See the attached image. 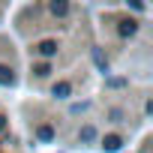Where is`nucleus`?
I'll return each mask as SVG.
<instances>
[{
    "mask_svg": "<svg viewBox=\"0 0 153 153\" xmlns=\"http://www.w3.org/2000/svg\"><path fill=\"white\" fill-rule=\"evenodd\" d=\"M78 138H81V141H96V129H93V126H81Z\"/></svg>",
    "mask_w": 153,
    "mask_h": 153,
    "instance_id": "0eeeda50",
    "label": "nucleus"
},
{
    "mask_svg": "<svg viewBox=\"0 0 153 153\" xmlns=\"http://www.w3.org/2000/svg\"><path fill=\"white\" fill-rule=\"evenodd\" d=\"M93 60H96V63H99V69H102V72H105V69H108V60H105V57H102V51H99V48H96V51H93Z\"/></svg>",
    "mask_w": 153,
    "mask_h": 153,
    "instance_id": "6e6552de",
    "label": "nucleus"
},
{
    "mask_svg": "<svg viewBox=\"0 0 153 153\" xmlns=\"http://www.w3.org/2000/svg\"><path fill=\"white\" fill-rule=\"evenodd\" d=\"M36 54H39V57H54V54H57V42H54V39H42V42L36 45Z\"/></svg>",
    "mask_w": 153,
    "mask_h": 153,
    "instance_id": "f257e3e1",
    "label": "nucleus"
},
{
    "mask_svg": "<svg viewBox=\"0 0 153 153\" xmlns=\"http://www.w3.org/2000/svg\"><path fill=\"white\" fill-rule=\"evenodd\" d=\"M126 3H129V6H132V9H138V12H141V9H144V0H126Z\"/></svg>",
    "mask_w": 153,
    "mask_h": 153,
    "instance_id": "9b49d317",
    "label": "nucleus"
},
{
    "mask_svg": "<svg viewBox=\"0 0 153 153\" xmlns=\"http://www.w3.org/2000/svg\"><path fill=\"white\" fill-rule=\"evenodd\" d=\"M120 144H123V141H120L117 135H105V138H102V147H105L108 153H114V150H120Z\"/></svg>",
    "mask_w": 153,
    "mask_h": 153,
    "instance_id": "39448f33",
    "label": "nucleus"
},
{
    "mask_svg": "<svg viewBox=\"0 0 153 153\" xmlns=\"http://www.w3.org/2000/svg\"><path fill=\"white\" fill-rule=\"evenodd\" d=\"M48 9H51L57 18H63V15L69 12V0H48Z\"/></svg>",
    "mask_w": 153,
    "mask_h": 153,
    "instance_id": "f03ea898",
    "label": "nucleus"
},
{
    "mask_svg": "<svg viewBox=\"0 0 153 153\" xmlns=\"http://www.w3.org/2000/svg\"><path fill=\"white\" fill-rule=\"evenodd\" d=\"M39 138H42V141H51V138H54V129H51V126H39Z\"/></svg>",
    "mask_w": 153,
    "mask_h": 153,
    "instance_id": "1a4fd4ad",
    "label": "nucleus"
},
{
    "mask_svg": "<svg viewBox=\"0 0 153 153\" xmlns=\"http://www.w3.org/2000/svg\"><path fill=\"white\" fill-rule=\"evenodd\" d=\"M3 129H6V117H3V114H0V132H3Z\"/></svg>",
    "mask_w": 153,
    "mask_h": 153,
    "instance_id": "f8f14e48",
    "label": "nucleus"
},
{
    "mask_svg": "<svg viewBox=\"0 0 153 153\" xmlns=\"http://www.w3.org/2000/svg\"><path fill=\"white\" fill-rule=\"evenodd\" d=\"M0 84H15V75L9 66H0Z\"/></svg>",
    "mask_w": 153,
    "mask_h": 153,
    "instance_id": "423d86ee",
    "label": "nucleus"
},
{
    "mask_svg": "<svg viewBox=\"0 0 153 153\" xmlns=\"http://www.w3.org/2000/svg\"><path fill=\"white\" fill-rule=\"evenodd\" d=\"M33 72H36V75H39V78H45V75H48V72H51V66H48V63H39V66H36V69H33Z\"/></svg>",
    "mask_w": 153,
    "mask_h": 153,
    "instance_id": "9d476101",
    "label": "nucleus"
},
{
    "mask_svg": "<svg viewBox=\"0 0 153 153\" xmlns=\"http://www.w3.org/2000/svg\"><path fill=\"white\" fill-rule=\"evenodd\" d=\"M51 93H54V96H57V99H66V96H69V93H72V84H69V81H57V84H54V90H51Z\"/></svg>",
    "mask_w": 153,
    "mask_h": 153,
    "instance_id": "20e7f679",
    "label": "nucleus"
},
{
    "mask_svg": "<svg viewBox=\"0 0 153 153\" xmlns=\"http://www.w3.org/2000/svg\"><path fill=\"white\" fill-rule=\"evenodd\" d=\"M135 30H138V21H120V27H117V33L120 36H135Z\"/></svg>",
    "mask_w": 153,
    "mask_h": 153,
    "instance_id": "7ed1b4c3",
    "label": "nucleus"
}]
</instances>
